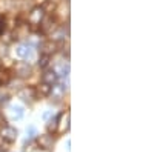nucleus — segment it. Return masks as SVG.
<instances>
[{"mask_svg": "<svg viewBox=\"0 0 154 152\" xmlns=\"http://www.w3.org/2000/svg\"><path fill=\"white\" fill-rule=\"evenodd\" d=\"M45 11L42 9L40 5H37L34 8H31V11L28 12V19H26V23L29 26H34V28H38V25L42 23L43 17H45Z\"/></svg>", "mask_w": 154, "mask_h": 152, "instance_id": "obj_1", "label": "nucleus"}, {"mask_svg": "<svg viewBox=\"0 0 154 152\" xmlns=\"http://www.w3.org/2000/svg\"><path fill=\"white\" fill-rule=\"evenodd\" d=\"M38 51H40V54H43V55L53 57L57 51H59V42H56V40H53V39L43 40L40 45H38Z\"/></svg>", "mask_w": 154, "mask_h": 152, "instance_id": "obj_2", "label": "nucleus"}, {"mask_svg": "<svg viewBox=\"0 0 154 152\" xmlns=\"http://www.w3.org/2000/svg\"><path fill=\"white\" fill-rule=\"evenodd\" d=\"M17 137H19V131L16 128H12V126H3L2 129H0V138L5 142V143H9L12 145L16 140H17Z\"/></svg>", "mask_w": 154, "mask_h": 152, "instance_id": "obj_3", "label": "nucleus"}, {"mask_svg": "<svg viewBox=\"0 0 154 152\" xmlns=\"http://www.w3.org/2000/svg\"><path fill=\"white\" fill-rule=\"evenodd\" d=\"M56 28H57V26H56V19H54L53 16H49V14H46V16L43 17L42 23L38 25V31H40L43 35H49Z\"/></svg>", "mask_w": 154, "mask_h": 152, "instance_id": "obj_4", "label": "nucleus"}, {"mask_svg": "<svg viewBox=\"0 0 154 152\" xmlns=\"http://www.w3.org/2000/svg\"><path fill=\"white\" fill-rule=\"evenodd\" d=\"M69 120H71L69 111L60 112L59 115H57V132L59 134H65L69 129Z\"/></svg>", "mask_w": 154, "mask_h": 152, "instance_id": "obj_5", "label": "nucleus"}, {"mask_svg": "<svg viewBox=\"0 0 154 152\" xmlns=\"http://www.w3.org/2000/svg\"><path fill=\"white\" fill-rule=\"evenodd\" d=\"M14 72L20 79H28L32 74V68H31V65L28 61H19V63L14 65Z\"/></svg>", "mask_w": 154, "mask_h": 152, "instance_id": "obj_6", "label": "nucleus"}, {"mask_svg": "<svg viewBox=\"0 0 154 152\" xmlns=\"http://www.w3.org/2000/svg\"><path fill=\"white\" fill-rule=\"evenodd\" d=\"M37 146L42 151H53L54 146V137L51 134H42L37 135Z\"/></svg>", "mask_w": 154, "mask_h": 152, "instance_id": "obj_7", "label": "nucleus"}, {"mask_svg": "<svg viewBox=\"0 0 154 152\" xmlns=\"http://www.w3.org/2000/svg\"><path fill=\"white\" fill-rule=\"evenodd\" d=\"M53 91V86L40 82L37 86H34V92H35V100H42V98H48Z\"/></svg>", "mask_w": 154, "mask_h": 152, "instance_id": "obj_8", "label": "nucleus"}, {"mask_svg": "<svg viewBox=\"0 0 154 152\" xmlns=\"http://www.w3.org/2000/svg\"><path fill=\"white\" fill-rule=\"evenodd\" d=\"M29 34V25L26 22H19L16 25L14 28V32H12V35H14V39H26Z\"/></svg>", "mask_w": 154, "mask_h": 152, "instance_id": "obj_9", "label": "nucleus"}, {"mask_svg": "<svg viewBox=\"0 0 154 152\" xmlns=\"http://www.w3.org/2000/svg\"><path fill=\"white\" fill-rule=\"evenodd\" d=\"M42 82L54 86L59 82V75L56 74V71L53 68H46V69H43V74H42Z\"/></svg>", "mask_w": 154, "mask_h": 152, "instance_id": "obj_10", "label": "nucleus"}, {"mask_svg": "<svg viewBox=\"0 0 154 152\" xmlns=\"http://www.w3.org/2000/svg\"><path fill=\"white\" fill-rule=\"evenodd\" d=\"M16 55H17L19 58H22V60H28V58L32 57V48H31L29 45L22 43V45H19V46L16 48Z\"/></svg>", "mask_w": 154, "mask_h": 152, "instance_id": "obj_11", "label": "nucleus"}, {"mask_svg": "<svg viewBox=\"0 0 154 152\" xmlns=\"http://www.w3.org/2000/svg\"><path fill=\"white\" fill-rule=\"evenodd\" d=\"M19 98L25 100V101H31V100H35V92H34V86H25L17 92Z\"/></svg>", "mask_w": 154, "mask_h": 152, "instance_id": "obj_12", "label": "nucleus"}, {"mask_svg": "<svg viewBox=\"0 0 154 152\" xmlns=\"http://www.w3.org/2000/svg\"><path fill=\"white\" fill-rule=\"evenodd\" d=\"M9 114H11L12 120H22V117L25 115V109L20 105H14V106L9 108Z\"/></svg>", "mask_w": 154, "mask_h": 152, "instance_id": "obj_13", "label": "nucleus"}, {"mask_svg": "<svg viewBox=\"0 0 154 152\" xmlns=\"http://www.w3.org/2000/svg\"><path fill=\"white\" fill-rule=\"evenodd\" d=\"M40 6H42V9L45 11V14H49V16H53L54 11H56V8H57L56 2H53V0H45Z\"/></svg>", "mask_w": 154, "mask_h": 152, "instance_id": "obj_14", "label": "nucleus"}, {"mask_svg": "<svg viewBox=\"0 0 154 152\" xmlns=\"http://www.w3.org/2000/svg\"><path fill=\"white\" fill-rule=\"evenodd\" d=\"M46 128H48V134H56L57 132V117L49 118Z\"/></svg>", "mask_w": 154, "mask_h": 152, "instance_id": "obj_15", "label": "nucleus"}, {"mask_svg": "<svg viewBox=\"0 0 154 152\" xmlns=\"http://www.w3.org/2000/svg\"><path fill=\"white\" fill-rule=\"evenodd\" d=\"M9 82H11V74L6 72V71H2V72H0V88L6 86Z\"/></svg>", "mask_w": 154, "mask_h": 152, "instance_id": "obj_16", "label": "nucleus"}, {"mask_svg": "<svg viewBox=\"0 0 154 152\" xmlns=\"http://www.w3.org/2000/svg\"><path fill=\"white\" fill-rule=\"evenodd\" d=\"M49 60H51L49 55H43V54H40V58H38V66H40L42 69H46L48 65H49Z\"/></svg>", "mask_w": 154, "mask_h": 152, "instance_id": "obj_17", "label": "nucleus"}, {"mask_svg": "<svg viewBox=\"0 0 154 152\" xmlns=\"http://www.w3.org/2000/svg\"><path fill=\"white\" fill-rule=\"evenodd\" d=\"M26 135H28V138H34L37 135V131H35L34 126H29V128L26 129Z\"/></svg>", "mask_w": 154, "mask_h": 152, "instance_id": "obj_18", "label": "nucleus"}, {"mask_svg": "<svg viewBox=\"0 0 154 152\" xmlns=\"http://www.w3.org/2000/svg\"><path fill=\"white\" fill-rule=\"evenodd\" d=\"M53 117H54L53 111H46V112H43V115H42V118H43L45 121H48L49 118H53Z\"/></svg>", "mask_w": 154, "mask_h": 152, "instance_id": "obj_19", "label": "nucleus"}, {"mask_svg": "<svg viewBox=\"0 0 154 152\" xmlns=\"http://www.w3.org/2000/svg\"><path fill=\"white\" fill-rule=\"evenodd\" d=\"M3 126H6V117H5V114L0 111V129H2Z\"/></svg>", "mask_w": 154, "mask_h": 152, "instance_id": "obj_20", "label": "nucleus"}, {"mask_svg": "<svg viewBox=\"0 0 154 152\" xmlns=\"http://www.w3.org/2000/svg\"><path fill=\"white\" fill-rule=\"evenodd\" d=\"M3 31H5V17L0 14V35L3 34Z\"/></svg>", "mask_w": 154, "mask_h": 152, "instance_id": "obj_21", "label": "nucleus"}]
</instances>
